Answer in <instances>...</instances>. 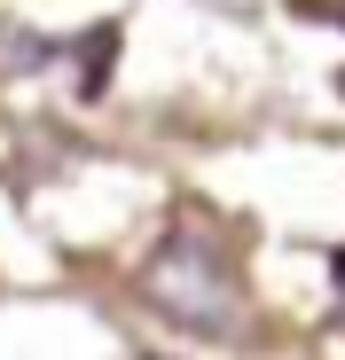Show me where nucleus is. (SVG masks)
Wrapping results in <instances>:
<instances>
[{"instance_id":"f03ea898","label":"nucleus","mask_w":345,"mask_h":360,"mask_svg":"<svg viewBox=\"0 0 345 360\" xmlns=\"http://www.w3.org/2000/svg\"><path fill=\"white\" fill-rule=\"evenodd\" d=\"M330 282H337V321H345V251L330 259Z\"/></svg>"},{"instance_id":"f257e3e1","label":"nucleus","mask_w":345,"mask_h":360,"mask_svg":"<svg viewBox=\"0 0 345 360\" xmlns=\"http://www.w3.org/2000/svg\"><path fill=\"white\" fill-rule=\"evenodd\" d=\"M149 297H157V314H172L181 329H204V337H227L244 321V290L204 235H172L149 259Z\"/></svg>"}]
</instances>
